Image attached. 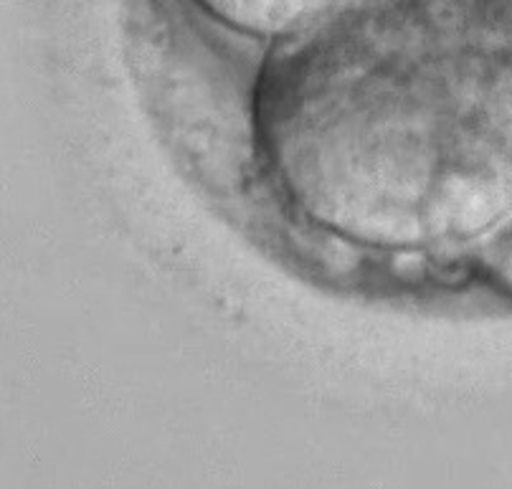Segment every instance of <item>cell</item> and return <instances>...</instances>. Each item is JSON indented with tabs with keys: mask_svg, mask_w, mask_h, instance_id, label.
I'll use <instances>...</instances> for the list:
<instances>
[{
	"mask_svg": "<svg viewBox=\"0 0 512 489\" xmlns=\"http://www.w3.org/2000/svg\"><path fill=\"white\" fill-rule=\"evenodd\" d=\"M256 117L287 196L376 246L482 229L510 183L512 0H365L274 41Z\"/></svg>",
	"mask_w": 512,
	"mask_h": 489,
	"instance_id": "obj_1",
	"label": "cell"
},
{
	"mask_svg": "<svg viewBox=\"0 0 512 489\" xmlns=\"http://www.w3.org/2000/svg\"><path fill=\"white\" fill-rule=\"evenodd\" d=\"M216 21L256 39L282 41L365 0H196Z\"/></svg>",
	"mask_w": 512,
	"mask_h": 489,
	"instance_id": "obj_2",
	"label": "cell"
}]
</instances>
